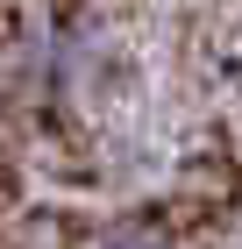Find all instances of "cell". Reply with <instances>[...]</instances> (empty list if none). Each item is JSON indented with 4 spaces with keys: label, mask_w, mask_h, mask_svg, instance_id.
Returning a JSON list of instances; mask_svg holds the SVG:
<instances>
[{
    "label": "cell",
    "mask_w": 242,
    "mask_h": 249,
    "mask_svg": "<svg viewBox=\"0 0 242 249\" xmlns=\"http://www.w3.org/2000/svg\"><path fill=\"white\" fill-rule=\"evenodd\" d=\"M86 249H178V235L157 228V221H107Z\"/></svg>",
    "instance_id": "cell-1"
}]
</instances>
